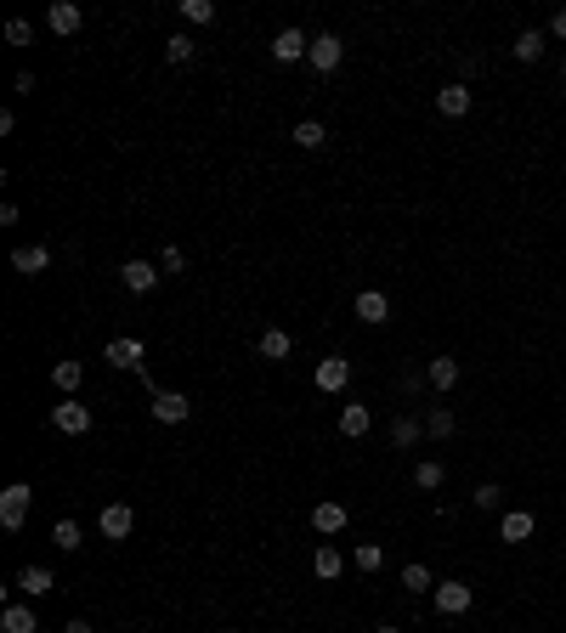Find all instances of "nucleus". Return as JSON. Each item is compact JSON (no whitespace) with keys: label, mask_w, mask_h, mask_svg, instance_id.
<instances>
[{"label":"nucleus","mask_w":566,"mask_h":633,"mask_svg":"<svg viewBox=\"0 0 566 633\" xmlns=\"http://www.w3.org/2000/svg\"><path fill=\"white\" fill-rule=\"evenodd\" d=\"M351 312H357V322H369V328H379V322L391 317V300L379 295V289H363V295H357V305H351Z\"/></svg>","instance_id":"1a4fd4ad"},{"label":"nucleus","mask_w":566,"mask_h":633,"mask_svg":"<svg viewBox=\"0 0 566 633\" xmlns=\"http://www.w3.org/2000/svg\"><path fill=\"white\" fill-rule=\"evenodd\" d=\"M351 384V362L346 357H323L317 362V391H346Z\"/></svg>","instance_id":"ddd939ff"},{"label":"nucleus","mask_w":566,"mask_h":633,"mask_svg":"<svg viewBox=\"0 0 566 633\" xmlns=\"http://www.w3.org/2000/svg\"><path fill=\"white\" fill-rule=\"evenodd\" d=\"M419 436H425V419H408V413H403V419L391 424V441L403 447V453H408V447H419Z\"/></svg>","instance_id":"b1692460"},{"label":"nucleus","mask_w":566,"mask_h":633,"mask_svg":"<svg viewBox=\"0 0 566 633\" xmlns=\"http://www.w3.org/2000/svg\"><path fill=\"white\" fill-rule=\"evenodd\" d=\"M431 594H436V611L442 616H465L470 599H476V594H470V582H442V589H431Z\"/></svg>","instance_id":"423d86ee"},{"label":"nucleus","mask_w":566,"mask_h":633,"mask_svg":"<svg viewBox=\"0 0 566 633\" xmlns=\"http://www.w3.org/2000/svg\"><path fill=\"white\" fill-rule=\"evenodd\" d=\"M159 272H171V277H181V272H187V255H181L176 243H164V255H159Z\"/></svg>","instance_id":"f704fd0d"},{"label":"nucleus","mask_w":566,"mask_h":633,"mask_svg":"<svg viewBox=\"0 0 566 633\" xmlns=\"http://www.w3.org/2000/svg\"><path fill=\"white\" fill-rule=\"evenodd\" d=\"M306 63H312L317 74H334L346 63V40L340 35H312V51H306Z\"/></svg>","instance_id":"7ed1b4c3"},{"label":"nucleus","mask_w":566,"mask_h":633,"mask_svg":"<svg viewBox=\"0 0 566 633\" xmlns=\"http://www.w3.org/2000/svg\"><path fill=\"white\" fill-rule=\"evenodd\" d=\"M425 384H431V379H425V374H403V396H419Z\"/></svg>","instance_id":"e433bc0d"},{"label":"nucleus","mask_w":566,"mask_h":633,"mask_svg":"<svg viewBox=\"0 0 566 633\" xmlns=\"http://www.w3.org/2000/svg\"><path fill=\"white\" fill-rule=\"evenodd\" d=\"M425 436L448 441V436H453V413H448V407H431V413H425Z\"/></svg>","instance_id":"7c9ffc66"},{"label":"nucleus","mask_w":566,"mask_h":633,"mask_svg":"<svg viewBox=\"0 0 566 633\" xmlns=\"http://www.w3.org/2000/svg\"><path fill=\"white\" fill-rule=\"evenodd\" d=\"M18 589H23L28 599H45V594L57 589V577H52L45 566H23V571H18Z\"/></svg>","instance_id":"f3484780"},{"label":"nucleus","mask_w":566,"mask_h":633,"mask_svg":"<svg viewBox=\"0 0 566 633\" xmlns=\"http://www.w3.org/2000/svg\"><path fill=\"white\" fill-rule=\"evenodd\" d=\"M187 413H193V401L181 391H159V396H153V419H159V424H181Z\"/></svg>","instance_id":"0eeeda50"},{"label":"nucleus","mask_w":566,"mask_h":633,"mask_svg":"<svg viewBox=\"0 0 566 633\" xmlns=\"http://www.w3.org/2000/svg\"><path fill=\"white\" fill-rule=\"evenodd\" d=\"M0 633H40L35 605H6V611H0Z\"/></svg>","instance_id":"a211bd4d"},{"label":"nucleus","mask_w":566,"mask_h":633,"mask_svg":"<svg viewBox=\"0 0 566 633\" xmlns=\"http://www.w3.org/2000/svg\"><path fill=\"white\" fill-rule=\"evenodd\" d=\"M369 430H374V413L363 407V401H346V407H340V436L357 441V436H369Z\"/></svg>","instance_id":"dca6fc26"},{"label":"nucleus","mask_w":566,"mask_h":633,"mask_svg":"<svg viewBox=\"0 0 566 633\" xmlns=\"http://www.w3.org/2000/svg\"><path fill=\"white\" fill-rule=\"evenodd\" d=\"M181 18L187 23H216V0H181Z\"/></svg>","instance_id":"473e14b6"},{"label":"nucleus","mask_w":566,"mask_h":633,"mask_svg":"<svg viewBox=\"0 0 566 633\" xmlns=\"http://www.w3.org/2000/svg\"><path fill=\"white\" fill-rule=\"evenodd\" d=\"M221 633H233V628H221Z\"/></svg>","instance_id":"79ce46f5"},{"label":"nucleus","mask_w":566,"mask_h":633,"mask_svg":"<svg viewBox=\"0 0 566 633\" xmlns=\"http://www.w3.org/2000/svg\"><path fill=\"white\" fill-rule=\"evenodd\" d=\"M403 589H408V594L436 589V582H431V566H419V560H414V566H403Z\"/></svg>","instance_id":"2f4dec72"},{"label":"nucleus","mask_w":566,"mask_h":633,"mask_svg":"<svg viewBox=\"0 0 566 633\" xmlns=\"http://www.w3.org/2000/svg\"><path fill=\"white\" fill-rule=\"evenodd\" d=\"M97 526H102V537H108V543H125V537L136 532V509H131V503H102Z\"/></svg>","instance_id":"f03ea898"},{"label":"nucleus","mask_w":566,"mask_h":633,"mask_svg":"<svg viewBox=\"0 0 566 633\" xmlns=\"http://www.w3.org/2000/svg\"><path fill=\"white\" fill-rule=\"evenodd\" d=\"M498 537L504 543H527L532 537V509H510V515L498 520Z\"/></svg>","instance_id":"6ab92c4d"},{"label":"nucleus","mask_w":566,"mask_h":633,"mask_svg":"<svg viewBox=\"0 0 566 633\" xmlns=\"http://www.w3.org/2000/svg\"><path fill=\"white\" fill-rule=\"evenodd\" d=\"M63 633H97V628H91V622H85V616H74V622H68Z\"/></svg>","instance_id":"58836bf2"},{"label":"nucleus","mask_w":566,"mask_h":633,"mask_svg":"<svg viewBox=\"0 0 566 633\" xmlns=\"http://www.w3.org/2000/svg\"><path fill=\"white\" fill-rule=\"evenodd\" d=\"M12 266H18L23 277H40L45 266H52V249H45V243H23V249H12Z\"/></svg>","instance_id":"9b49d317"},{"label":"nucleus","mask_w":566,"mask_h":633,"mask_svg":"<svg viewBox=\"0 0 566 633\" xmlns=\"http://www.w3.org/2000/svg\"><path fill=\"white\" fill-rule=\"evenodd\" d=\"M255 351H261L267 362H283L289 351H295V339H289L283 328H261V339H255Z\"/></svg>","instance_id":"aec40b11"},{"label":"nucleus","mask_w":566,"mask_h":633,"mask_svg":"<svg viewBox=\"0 0 566 633\" xmlns=\"http://www.w3.org/2000/svg\"><path fill=\"white\" fill-rule=\"evenodd\" d=\"M45 23H52V35H80V23H85V12L74 6V0H57L52 12H45Z\"/></svg>","instance_id":"f8f14e48"},{"label":"nucleus","mask_w":566,"mask_h":633,"mask_svg":"<svg viewBox=\"0 0 566 633\" xmlns=\"http://www.w3.org/2000/svg\"><path fill=\"white\" fill-rule=\"evenodd\" d=\"M561 85H566V63H561Z\"/></svg>","instance_id":"a19ab883"},{"label":"nucleus","mask_w":566,"mask_h":633,"mask_svg":"<svg viewBox=\"0 0 566 633\" xmlns=\"http://www.w3.org/2000/svg\"><path fill=\"white\" fill-rule=\"evenodd\" d=\"M436 114L442 119H465L470 114V85H442L436 91Z\"/></svg>","instance_id":"9d476101"},{"label":"nucleus","mask_w":566,"mask_h":633,"mask_svg":"<svg viewBox=\"0 0 566 633\" xmlns=\"http://www.w3.org/2000/svg\"><path fill=\"white\" fill-rule=\"evenodd\" d=\"M312 571H317V577H323V582H334V577H340V571H346V554L334 549V543H323V549L312 554Z\"/></svg>","instance_id":"4be33fe9"},{"label":"nucleus","mask_w":566,"mask_h":633,"mask_svg":"<svg viewBox=\"0 0 566 633\" xmlns=\"http://www.w3.org/2000/svg\"><path fill=\"white\" fill-rule=\"evenodd\" d=\"M323 142H329V125H317V119H300V125H295V147L312 153V147H323Z\"/></svg>","instance_id":"bb28decb"},{"label":"nucleus","mask_w":566,"mask_h":633,"mask_svg":"<svg viewBox=\"0 0 566 633\" xmlns=\"http://www.w3.org/2000/svg\"><path fill=\"white\" fill-rule=\"evenodd\" d=\"M28 503H35V487H28V481H12L6 492H0V526L18 532L23 520H28Z\"/></svg>","instance_id":"f257e3e1"},{"label":"nucleus","mask_w":566,"mask_h":633,"mask_svg":"<svg viewBox=\"0 0 566 633\" xmlns=\"http://www.w3.org/2000/svg\"><path fill=\"white\" fill-rule=\"evenodd\" d=\"M425 379H431L436 391H453V384H458V362L453 357H436L431 368H425Z\"/></svg>","instance_id":"393cba45"},{"label":"nucleus","mask_w":566,"mask_h":633,"mask_svg":"<svg viewBox=\"0 0 566 633\" xmlns=\"http://www.w3.org/2000/svg\"><path fill=\"white\" fill-rule=\"evenodd\" d=\"M346 503H312V532H323V537H334V532H346Z\"/></svg>","instance_id":"4468645a"},{"label":"nucleus","mask_w":566,"mask_h":633,"mask_svg":"<svg viewBox=\"0 0 566 633\" xmlns=\"http://www.w3.org/2000/svg\"><path fill=\"white\" fill-rule=\"evenodd\" d=\"M52 384L63 396H80V384H85V362H57L52 368Z\"/></svg>","instance_id":"412c9836"},{"label":"nucleus","mask_w":566,"mask_h":633,"mask_svg":"<svg viewBox=\"0 0 566 633\" xmlns=\"http://www.w3.org/2000/svg\"><path fill=\"white\" fill-rule=\"evenodd\" d=\"M306 51H312V40H306L300 28H278V35H272V57H278V63H300Z\"/></svg>","instance_id":"6e6552de"},{"label":"nucleus","mask_w":566,"mask_h":633,"mask_svg":"<svg viewBox=\"0 0 566 633\" xmlns=\"http://www.w3.org/2000/svg\"><path fill=\"white\" fill-rule=\"evenodd\" d=\"M510 51H515V63H538V57H544V35H538V28H522Z\"/></svg>","instance_id":"5701e85b"},{"label":"nucleus","mask_w":566,"mask_h":633,"mask_svg":"<svg viewBox=\"0 0 566 633\" xmlns=\"http://www.w3.org/2000/svg\"><path fill=\"white\" fill-rule=\"evenodd\" d=\"M6 40H12V45H28V40H35V28H28L23 18H12V23H6Z\"/></svg>","instance_id":"c9c22d12"},{"label":"nucleus","mask_w":566,"mask_h":633,"mask_svg":"<svg viewBox=\"0 0 566 633\" xmlns=\"http://www.w3.org/2000/svg\"><path fill=\"white\" fill-rule=\"evenodd\" d=\"M193 51H198V40H193V35H171V40H164V57H171V63H187Z\"/></svg>","instance_id":"72a5a7b5"},{"label":"nucleus","mask_w":566,"mask_h":633,"mask_svg":"<svg viewBox=\"0 0 566 633\" xmlns=\"http://www.w3.org/2000/svg\"><path fill=\"white\" fill-rule=\"evenodd\" d=\"M52 424L63 430V436H85V430H91V407H85L80 396H68V401H57V407H52Z\"/></svg>","instance_id":"20e7f679"},{"label":"nucleus","mask_w":566,"mask_h":633,"mask_svg":"<svg viewBox=\"0 0 566 633\" xmlns=\"http://www.w3.org/2000/svg\"><path fill=\"white\" fill-rule=\"evenodd\" d=\"M351 566H357V571H369V577H374V571L386 566V549H379V543H357V549H351Z\"/></svg>","instance_id":"cd10ccee"},{"label":"nucleus","mask_w":566,"mask_h":633,"mask_svg":"<svg viewBox=\"0 0 566 633\" xmlns=\"http://www.w3.org/2000/svg\"><path fill=\"white\" fill-rule=\"evenodd\" d=\"M442 481H448V470H442L436 458H419V464H414V487H419V492H436Z\"/></svg>","instance_id":"a878e982"},{"label":"nucleus","mask_w":566,"mask_h":633,"mask_svg":"<svg viewBox=\"0 0 566 633\" xmlns=\"http://www.w3.org/2000/svg\"><path fill=\"white\" fill-rule=\"evenodd\" d=\"M374 633H403V628H391V622H386V628H374Z\"/></svg>","instance_id":"ea45409f"},{"label":"nucleus","mask_w":566,"mask_h":633,"mask_svg":"<svg viewBox=\"0 0 566 633\" xmlns=\"http://www.w3.org/2000/svg\"><path fill=\"white\" fill-rule=\"evenodd\" d=\"M52 543H57V549H68V554H80V520H68V515H63V520L52 526Z\"/></svg>","instance_id":"c756f323"},{"label":"nucleus","mask_w":566,"mask_h":633,"mask_svg":"<svg viewBox=\"0 0 566 633\" xmlns=\"http://www.w3.org/2000/svg\"><path fill=\"white\" fill-rule=\"evenodd\" d=\"M159 266H153V260H125V266H119V283L131 289V295H153V289H159Z\"/></svg>","instance_id":"39448f33"},{"label":"nucleus","mask_w":566,"mask_h":633,"mask_svg":"<svg viewBox=\"0 0 566 633\" xmlns=\"http://www.w3.org/2000/svg\"><path fill=\"white\" fill-rule=\"evenodd\" d=\"M470 503H476L482 515H493V509H504V487L498 481H482L476 492H470Z\"/></svg>","instance_id":"c85d7f7f"},{"label":"nucleus","mask_w":566,"mask_h":633,"mask_svg":"<svg viewBox=\"0 0 566 633\" xmlns=\"http://www.w3.org/2000/svg\"><path fill=\"white\" fill-rule=\"evenodd\" d=\"M549 35H555V40H566V12H555V18H549Z\"/></svg>","instance_id":"4c0bfd02"},{"label":"nucleus","mask_w":566,"mask_h":633,"mask_svg":"<svg viewBox=\"0 0 566 633\" xmlns=\"http://www.w3.org/2000/svg\"><path fill=\"white\" fill-rule=\"evenodd\" d=\"M102 357H108L114 368H136V374H142V339H108V351H102Z\"/></svg>","instance_id":"2eb2a0df"}]
</instances>
